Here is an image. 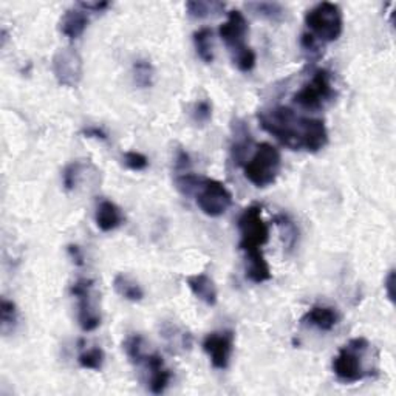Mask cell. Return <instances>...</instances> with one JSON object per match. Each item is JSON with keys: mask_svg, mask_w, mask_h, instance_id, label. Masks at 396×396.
<instances>
[{"mask_svg": "<svg viewBox=\"0 0 396 396\" xmlns=\"http://www.w3.org/2000/svg\"><path fill=\"white\" fill-rule=\"evenodd\" d=\"M257 119L261 129L291 150L316 153L328 144V129L324 121L299 117L285 105L260 110Z\"/></svg>", "mask_w": 396, "mask_h": 396, "instance_id": "6da1fadb", "label": "cell"}, {"mask_svg": "<svg viewBox=\"0 0 396 396\" xmlns=\"http://www.w3.org/2000/svg\"><path fill=\"white\" fill-rule=\"evenodd\" d=\"M368 348H370V342L365 338H354L341 348L332 364L333 373L339 381L353 384L370 375L364 365V356Z\"/></svg>", "mask_w": 396, "mask_h": 396, "instance_id": "7a4b0ae2", "label": "cell"}, {"mask_svg": "<svg viewBox=\"0 0 396 396\" xmlns=\"http://www.w3.org/2000/svg\"><path fill=\"white\" fill-rule=\"evenodd\" d=\"M305 25L310 30L308 33L316 37L319 42H334L341 37L342 30H344V16H342L339 5L322 2L307 11Z\"/></svg>", "mask_w": 396, "mask_h": 396, "instance_id": "3957f363", "label": "cell"}, {"mask_svg": "<svg viewBox=\"0 0 396 396\" xmlns=\"http://www.w3.org/2000/svg\"><path fill=\"white\" fill-rule=\"evenodd\" d=\"M282 167L279 149L270 143H261L250 161L243 164L245 178L256 187L271 186L277 180Z\"/></svg>", "mask_w": 396, "mask_h": 396, "instance_id": "277c9868", "label": "cell"}, {"mask_svg": "<svg viewBox=\"0 0 396 396\" xmlns=\"http://www.w3.org/2000/svg\"><path fill=\"white\" fill-rule=\"evenodd\" d=\"M237 227L240 232L239 248L243 252L261 250L270 240V226L264 218L261 207L257 205L248 206L239 217Z\"/></svg>", "mask_w": 396, "mask_h": 396, "instance_id": "5b68a950", "label": "cell"}, {"mask_svg": "<svg viewBox=\"0 0 396 396\" xmlns=\"http://www.w3.org/2000/svg\"><path fill=\"white\" fill-rule=\"evenodd\" d=\"M334 98L332 75L328 70L314 71L313 78L293 96L294 104L307 110H319Z\"/></svg>", "mask_w": 396, "mask_h": 396, "instance_id": "8992f818", "label": "cell"}, {"mask_svg": "<svg viewBox=\"0 0 396 396\" xmlns=\"http://www.w3.org/2000/svg\"><path fill=\"white\" fill-rule=\"evenodd\" d=\"M232 205V193L218 180L203 178L197 191V206L207 217H221Z\"/></svg>", "mask_w": 396, "mask_h": 396, "instance_id": "52a82bcc", "label": "cell"}, {"mask_svg": "<svg viewBox=\"0 0 396 396\" xmlns=\"http://www.w3.org/2000/svg\"><path fill=\"white\" fill-rule=\"evenodd\" d=\"M95 282L90 279H79L70 286V294L78 300V322L83 332H95L101 325V314L96 302L93 299Z\"/></svg>", "mask_w": 396, "mask_h": 396, "instance_id": "ba28073f", "label": "cell"}, {"mask_svg": "<svg viewBox=\"0 0 396 396\" xmlns=\"http://www.w3.org/2000/svg\"><path fill=\"white\" fill-rule=\"evenodd\" d=\"M51 67L53 75H55L59 85L75 89V87L79 85L80 79H83V58H80L79 53L75 49H71V46L59 49L55 53V56H53Z\"/></svg>", "mask_w": 396, "mask_h": 396, "instance_id": "9c48e42d", "label": "cell"}, {"mask_svg": "<svg viewBox=\"0 0 396 396\" xmlns=\"http://www.w3.org/2000/svg\"><path fill=\"white\" fill-rule=\"evenodd\" d=\"M203 350L209 356L214 368L225 370L230 367V361L234 352V332H212L203 341Z\"/></svg>", "mask_w": 396, "mask_h": 396, "instance_id": "30bf717a", "label": "cell"}, {"mask_svg": "<svg viewBox=\"0 0 396 396\" xmlns=\"http://www.w3.org/2000/svg\"><path fill=\"white\" fill-rule=\"evenodd\" d=\"M248 33H250V25H248V20L243 16V12L239 10L231 11L230 16H227V20L218 30L220 39L223 40L226 49L230 50L231 56L248 49L246 45Z\"/></svg>", "mask_w": 396, "mask_h": 396, "instance_id": "8fae6325", "label": "cell"}, {"mask_svg": "<svg viewBox=\"0 0 396 396\" xmlns=\"http://www.w3.org/2000/svg\"><path fill=\"white\" fill-rule=\"evenodd\" d=\"M339 322V313L334 310L333 307L325 305H316L308 310L304 318H302L300 324L307 327H314L320 332H332Z\"/></svg>", "mask_w": 396, "mask_h": 396, "instance_id": "7c38bea8", "label": "cell"}, {"mask_svg": "<svg viewBox=\"0 0 396 396\" xmlns=\"http://www.w3.org/2000/svg\"><path fill=\"white\" fill-rule=\"evenodd\" d=\"M186 284L189 286L193 296L203 302L207 307H214L218 300V291L214 282L206 273L192 274L186 277Z\"/></svg>", "mask_w": 396, "mask_h": 396, "instance_id": "4fadbf2b", "label": "cell"}, {"mask_svg": "<svg viewBox=\"0 0 396 396\" xmlns=\"http://www.w3.org/2000/svg\"><path fill=\"white\" fill-rule=\"evenodd\" d=\"M89 22L90 19L87 11L80 10L79 6H75V8L67 10L64 16L60 17L59 30L65 37H69L70 40H76L84 35L87 26H89Z\"/></svg>", "mask_w": 396, "mask_h": 396, "instance_id": "5bb4252c", "label": "cell"}, {"mask_svg": "<svg viewBox=\"0 0 396 396\" xmlns=\"http://www.w3.org/2000/svg\"><path fill=\"white\" fill-rule=\"evenodd\" d=\"M246 259V268L245 276L246 279L252 282V284H264V282L271 280V268L264 256L261 250H252L245 252Z\"/></svg>", "mask_w": 396, "mask_h": 396, "instance_id": "9a60e30c", "label": "cell"}, {"mask_svg": "<svg viewBox=\"0 0 396 396\" xmlns=\"http://www.w3.org/2000/svg\"><path fill=\"white\" fill-rule=\"evenodd\" d=\"M95 221L101 231L110 232L124 223V216L113 201L103 200L96 207Z\"/></svg>", "mask_w": 396, "mask_h": 396, "instance_id": "2e32d148", "label": "cell"}, {"mask_svg": "<svg viewBox=\"0 0 396 396\" xmlns=\"http://www.w3.org/2000/svg\"><path fill=\"white\" fill-rule=\"evenodd\" d=\"M251 146H252V137L250 133V129L245 126V123L237 121L236 126H234V138L231 144V155L234 163L243 166Z\"/></svg>", "mask_w": 396, "mask_h": 396, "instance_id": "e0dca14e", "label": "cell"}, {"mask_svg": "<svg viewBox=\"0 0 396 396\" xmlns=\"http://www.w3.org/2000/svg\"><path fill=\"white\" fill-rule=\"evenodd\" d=\"M113 288H115V291L126 300L141 302L144 299V291L141 285L124 273L117 274L115 279H113Z\"/></svg>", "mask_w": 396, "mask_h": 396, "instance_id": "ac0fdd59", "label": "cell"}, {"mask_svg": "<svg viewBox=\"0 0 396 396\" xmlns=\"http://www.w3.org/2000/svg\"><path fill=\"white\" fill-rule=\"evenodd\" d=\"M193 46H196L197 56L203 60L205 64L214 62V42H212V30L203 26L197 30L192 36Z\"/></svg>", "mask_w": 396, "mask_h": 396, "instance_id": "d6986e66", "label": "cell"}, {"mask_svg": "<svg viewBox=\"0 0 396 396\" xmlns=\"http://www.w3.org/2000/svg\"><path fill=\"white\" fill-rule=\"evenodd\" d=\"M274 223L280 230L282 240L286 248V252H291L298 246L299 241V227L294 221L286 216V214H279L274 217Z\"/></svg>", "mask_w": 396, "mask_h": 396, "instance_id": "ffe728a7", "label": "cell"}, {"mask_svg": "<svg viewBox=\"0 0 396 396\" xmlns=\"http://www.w3.org/2000/svg\"><path fill=\"white\" fill-rule=\"evenodd\" d=\"M246 8L250 10L254 16L271 20V22H280L285 17V8L277 2H250L246 3Z\"/></svg>", "mask_w": 396, "mask_h": 396, "instance_id": "44dd1931", "label": "cell"}, {"mask_svg": "<svg viewBox=\"0 0 396 396\" xmlns=\"http://www.w3.org/2000/svg\"><path fill=\"white\" fill-rule=\"evenodd\" d=\"M225 10L221 2H205V0H191L186 3L187 16L192 19H206L214 15H220Z\"/></svg>", "mask_w": 396, "mask_h": 396, "instance_id": "7402d4cb", "label": "cell"}, {"mask_svg": "<svg viewBox=\"0 0 396 396\" xmlns=\"http://www.w3.org/2000/svg\"><path fill=\"white\" fill-rule=\"evenodd\" d=\"M132 76L133 83L139 89H150L153 85V79H155V69H153L149 60L138 59L132 67Z\"/></svg>", "mask_w": 396, "mask_h": 396, "instance_id": "603a6c76", "label": "cell"}, {"mask_svg": "<svg viewBox=\"0 0 396 396\" xmlns=\"http://www.w3.org/2000/svg\"><path fill=\"white\" fill-rule=\"evenodd\" d=\"M124 352L127 358L135 365H143L147 358V353L144 352V338L141 334H133V336L127 338L123 344Z\"/></svg>", "mask_w": 396, "mask_h": 396, "instance_id": "cb8c5ba5", "label": "cell"}, {"mask_svg": "<svg viewBox=\"0 0 396 396\" xmlns=\"http://www.w3.org/2000/svg\"><path fill=\"white\" fill-rule=\"evenodd\" d=\"M79 365L85 368V370H95L99 372L101 368L104 367L105 362V353L101 347H92L87 348V350L80 352L78 356Z\"/></svg>", "mask_w": 396, "mask_h": 396, "instance_id": "d4e9b609", "label": "cell"}, {"mask_svg": "<svg viewBox=\"0 0 396 396\" xmlns=\"http://www.w3.org/2000/svg\"><path fill=\"white\" fill-rule=\"evenodd\" d=\"M19 319V311L17 307L12 300L2 298L0 302V322H2V333L6 334L12 332L17 325Z\"/></svg>", "mask_w": 396, "mask_h": 396, "instance_id": "484cf974", "label": "cell"}, {"mask_svg": "<svg viewBox=\"0 0 396 396\" xmlns=\"http://www.w3.org/2000/svg\"><path fill=\"white\" fill-rule=\"evenodd\" d=\"M172 379L171 370H167L164 365L152 368L150 370V379H149V390L153 395H161L166 392V388L169 387Z\"/></svg>", "mask_w": 396, "mask_h": 396, "instance_id": "4316f807", "label": "cell"}, {"mask_svg": "<svg viewBox=\"0 0 396 396\" xmlns=\"http://www.w3.org/2000/svg\"><path fill=\"white\" fill-rule=\"evenodd\" d=\"M83 167H84V164L80 163L79 160L71 161L70 164L65 166V169L62 172V184H64V189L67 192H71V191L76 189V186L79 183L80 172H83Z\"/></svg>", "mask_w": 396, "mask_h": 396, "instance_id": "83f0119b", "label": "cell"}, {"mask_svg": "<svg viewBox=\"0 0 396 396\" xmlns=\"http://www.w3.org/2000/svg\"><path fill=\"white\" fill-rule=\"evenodd\" d=\"M231 58H232L234 65H236L237 69L243 73L251 71L254 67H256V62H257L256 51H254L251 46H248V49L236 53V55L231 56Z\"/></svg>", "mask_w": 396, "mask_h": 396, "instance_id": "f1b7e54d", "label": "cell"}, {"mask_svg": "<svg viewBox=\"0 0 396 396\" xmlns=\"http://www.w3.org/2000/svg\"><path fill=\"white\" fill-rule=\"evenodd\" d=\"M192 119L198 126H206L212 119V104L207 99L196 103L192 109Z\"/></svg>", "mask_w": 396, "mask_h": 396, "instance_id": "f546056e", "label": "cell"}, {"mask_svg": "<svg viewBox=\"0 0 396 396\" xmlns=\"http://www.w3.org/2000/svg\"><path fill=\"white\" fill-rule=\"evenodd\" d=\"M123 163L127 169H130L133 172H139V171L147 169V166H149V160H147V157L143 155L141 152L129 150L123 155Z\"/></svg>", "mask_w": 396, "mask_h": 396, "instance_id": "4dcf8cb0", "label": "cell"}, {"mask_svg": "<svg viewBox=\"0 0 396 396\" xmlns=\"http://www.w3.org/2000/svg\"><path fill=\"white\" fill-rule=\"evenodd\" d=\"M300 45L304 51L308 53L310 56H319L322 53V42H319L310 33H304V35H302Z\"/></svg>", "mask_w": 396, "mask_h": 396, "instance_id": "1f68e13d", "label": "cell"}, {"mask_svg": "<svg viewBox=\"0 0 396 396\" xmlns=\"http://www.w3.org/2000/svg\"><path fill=\"white\" fill-rule=\"evenodd\" d=\"M191 157L186 150H178L175 157V171L177 173H186L191 172Z\"/></svg>", "mask_w": 396, "mask_h": 396, "instance_id": "d6a6232c", "label": "cell"}, {"mask_svg": "<svg viewBox=\"0 0 396 396\" xmlns=\"http://www.w3.org/2000/svg\"><path fill=\"white\" fill-rule=\"evenodd\" d=\"M80 133H83L84 138H93V139H99V141H107V139H109V137H107V133L98 126L85 127V129H83V132H80Z\"/></svg>", "mask_w": 396, "mask_h": 396, "instance_id": "836d02e7", "label": "cell"}, {"mask_svg": "<svg viewBox=\"0 0 396 396\" xmlns=\"http://www.w3.org/2000/svg\"><path fill=\"white\" fill-rule=\"evenodd\" d=\"M76 6L87 12H103L110 6V2H79Z\"/></svg>", "mask_w": 396, "mask_h": 396, "instance_id": "e575fe53", "label": "cell"}, {"mask_svg": "<svg viewBox=\"0 0 396 396\" xmlns=\"http://www.w3.org/2000/svg\"><path fill=\"white\" fill-rule=\"evenodd\" d=\"M384 290H386L388 300H390L393 304L395 302V270L388 271L387 277L384 279Z\"/></svg>", "mask_w": 396, "mask_h": 396, "instance_id": "d590c367", "label": "cell"}, {"mask_svg": "<svg viewBox=\"0 0 396 396\" xmlns=\"http://www.w3.org/2000/svg\"><path fill=\"white\" fill-rule=\"evenodd\" d=\"M67 251H69V256L71 257L73 264L78 266L84 265V254L83 251H80V248L78 245H70L69 248H67Z\"/></svg>", "mask_w": 396, "mask_h": 396, "instance_id": "8d00e7d4", "label": "cell"}]
</instances>
